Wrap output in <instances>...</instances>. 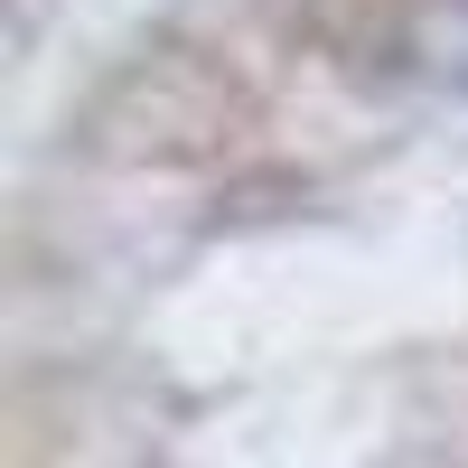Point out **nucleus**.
Returning <instances> with one entry per match:
<instances>
[{"instance_id":"1","label":"nucleus","mask_w":468,"mask_h":468,"mask_svg":"<svg viewBox=\"0 0 468 468\" xmlns=\"http://www.w3.org/2000/svg\"><path fill=\"white\" fill-rule=\"evenodd\" d=\"M384 66L431 94H468V0H394L384 10Z\"/></svg>"}]
</instances>
